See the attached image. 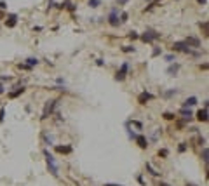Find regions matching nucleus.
<instances>
[{
  "instance_id": "nucleus-1",
  "label": "nucleus",
  "mask_w": 209,
  "mask_h": 186,
  "mask_svg": "<svg viewBox=\"0 0 209 186\" xmlns=\"http://www.w3.org/2000/svg\"><path fill=\"white\" fill-rule=\"evenodd\" d=\"M44 155H46V160H47V165H49V169H51V172H52V176H58L59 174V169H58V165H56V160H54V157L46 150L44 151Z\"/></svg>"
},
{
  "instance_id": "nucleus-2",
  "label": "nucleus",
  "mask_w": 209,
  "mask_h": 186,
  "mask_svg": "<svg viewBox=\"0 0 209 186\" xmlns=\"http://www.w3.org/2000/svg\"><path fill=\"white\" fill-rule=\"evenodd\" d=\"M157 38H160V33L155 31V30H146V31L141 35V40H143V42H146V44L153 42V40H157Z\"/></svg>"
},
{
  "instance_id": "nucleus-3",
  "label": "nucleus",
  "mask_w": 209,
  "mask_h": 186,
  "mask_svg": "<svg viewBox=\"0 0 209 186\" xmlns=\"http://www.w3.org/2000/svg\"><path fill=\"white\" fill-rule=\"evenodd\" d=\"M173 51H174V52H185V54H192L190 47H188L185 42H174V45H173Z\"/></svg>"
},
{
  "instance_id": "nucleus-4",
  "label": "nucleus",
  "mask_w": 209,
  "mask_h": 186,
  "mask_svg": "<svg viewBox=\"0 0 209 186\" xmlns=\"http://www.w3.org/2000/svg\"><path fill=\"white\" fill-rule=\"evenodd\" d=\"M56 105H58V101L56 99H52V101H49L47 105H46V110H44V113H42V118H47L52 111H54V108H56Z\"/></svg>"
},
{
  "instance_id": "nucleus-5",
  "label": "nucleus",
  "mask_w": 209,
  "mask_h": 186,
  "mask_svg": "<svg viewBox=\"0 0 209 186\" xmlns=\"http://www.w3.org/2000/svg\"><path fill=\"white\" fill-rule=\"evenodd\" d=\"M108 23H110L112 26H119V25H120V21H119V11H117V9H113V11L110 12V16H108Z\"/></svg>"
},
{
  "instance_id": "nucleus-6",
  "label": "nucleus",
  "mask_w": 209,
  "mask_h": 186,
  "mask_svg": "<svg viewBox=\"0 0 209 186\" xmlns=\"http://www.w3.org/2000/svg\"><path fill=\"white\" fill-rule=\"evenodd\" d=\"M127 71H129V65H127V63H124V65L120 66V70L117 71V77H115V78H117V80H124V78H125V75H127Z\"/></svg>"
},
{
  "instance_id": "nucleus-7",
  "label": "nucleus",
  "mask_w": 209,
  "mask_h": 186,
  "mask_svg": "<svg viewBox=\"0 0 209 186\" xmlns=\"http://www.w3.org/2000/svg\"><path fill=\"white\" fill-rule=\"evenodd\" d=\"M150 99H153V94L146 92V91L138 96V103H139V105H146V101H150Z\"/></svg>"
},
{
  "instance_id": "nucleus-8",
  "label": "nucleus",
  "mask_w": 209,
  "mask_h": 186,
  "mask_svg": "<svg viewBox=\"0 0 209 186\" xmlns=\"http://www.w3.org/2000/svg\"><path fill=\"white\" fill-rule=\"evenodd\" d=\"M185 44H186L188 47H200V40H199L197 37H188V38L185 40Z\"/></svg>"
},
{
  "instance_id": "nucleus-9",
  "label": "nucleus",
  "mask_w": 209,
  "mask_h": 186,
  "mask_svg": "<svg viewBox=\"0 0 209 186\" xmlns=\"http://www.w3.org/2000/svg\"><path fill=\"white\" fill-rule=\"evenodd\" d=\"M134 139H136V143H138V146H139V148H143V150H145L146 146H148V139H146L145 136H136Z\"/></svg>"
},
{
  "instance_id": "nucleus-10",
  "label": "nucleus",
  "mask_w": 209,
  "mask_h": 186,
  "mask_svg": "<svg viewBox=\"0 0 209 186\" xmlns=\"http://www.w3.org/2000/svg\"><path fill=\"white\" fill-rule=\"evenodd\" d=\"M195 105H197V97L192 96V97H188V99L183 103V108H192V106H195Z\"/></svg>"
},
{
  "instance_id": "nucleus-11",
  "label": "nucleus",
  "mask_w": 209,
  "mask_h": 186,
  "mask_svg": "<svg viewBox=\"0 0 209 186\" xmlns=\"http://www.w3.org/2000/svg\"><path fill=\"white\" fill-rule=\"evenodd\" d=\"M180 113L183 115V118H185V120H192V117H194V113H192V110H190V108H181V110H180Z\"/></svg>"
},
{
  "instance_id": "nucleus-12",
  "label": "nucleus",
  "mask_w": 209,
  "mask_h": 186,
  "mask_svg": "<svg viewBox=\"0 0 209 186\" xmlns=\"http://www.w3.org/2000/svg\"><path fill=\"white\" fill-rule=\"evenodd\" d=\"M197 120H199V122H207V110H199Z\"/></svg>"
},
{
  "instance_id": "nucleus-13",
  "label": "nucleus",
  "mask_w": 209,
  "mask_h": 186,
  "mask_svg": "<svg viewBox=\"0 0 209 186\" xmlns=\"http://www.w3.org/2000/svg\"><path fill=\"white\" fill-rule=\"evenodd\" d=\"M58 153H72V146H56Z\"/></svg>"
},
{
  "instance_id": "nucleus-14",
  "label": "nucleus",
  "mask_w": 209,
  "mask_h": 186,
  "mask_svg": "<svg viewBox=\"0 0 209 186\" xmlns=\"http://www.w3.org/2000/svg\"><path fill=\"white\" fill-rule=\"evenodd\" d=\"M178 70H180V65L176 63V65H171L169 68H167V73H169V75H176V73H178Z\"/></svg>"
},
{
  "instance_id": "nucleus-15",
  "label": "nucleus",
  "mask_w": 209,
  "mask_h": 186,
  "mask_svg": "<svg viewBox=\"0 0 209 186\" xmlns=\"http://www.w3.org/2000/svg\"><path fill=\"white\" fill-rule=\"evenodd\" d=\"M16 19H17V17H16V14H11V16H9V21H7V26H9V28L16 26V23H17Z\"/></svg>"
},
{
  "instance_id": "nucleus-16",
  "label": "nucleus",
  "mask_w": 209,
  "mask_h": 186,
  "mask_svg": "<svg viewBox=\"0 0 209 186\" xmlns=\"http://www.w3.org/2000/svg\"><path fill=\"white\" fill-rule=\"evenodd\" d=\"M146 169H148V171H150V174H153V176H160V172H159L157 169H153V167H152V163H146Z\"/></svg>"
},
{
  "instance_id": "nucleus-17",
  "label": "nucleus",
  "mask_w": 209,
  "mask_h": 186,
  "mask_svg": "<svg viewBox=\"0 0 209 186\" xmlns=\"http://www.w3.org/2000/svg\"><path fill=\"white\" fill-rule=\"evenodd\" d=\"M26 61H28L26 65H28L30 68H31V66H35V65H38V59H37V57H28Z\"/></svg>"
},
{
  "instance_id": "nucleus-18",
  "label": "nucleus",
  "mask_w": 209,
  "mask_h": 186,
  "mask_svg": "<svg viewBox=\"0 0 209 186\" xmlns=\"http://www.w3.org/2000/svg\"><path fill=\"white\" fill-rule=\"evenodd\" d=\"M25 92V89L21 87V89H17V91H14V92H9V97H17L19 94H23Z\"/></svg>"
},
{
  "instance_id": "nucleus-19",
  "label": "nucleus",
  "mask_w": 209,
  "mask_h": 186,
  "mask_svg": "<svg viewBox=\"0 0 209 186\" xmlns=\"http://www.w3.org/2000/svg\"><path fill=\"white\" fill-rule=\"evenodd\" d=\"M207 157H209V150L204 148V150H202V160H204L206 163H207Z\"/></svg>"
},
{
  "instance_id": "nucleus-20",
  "label": "nucleus",
  "mask_w": 209,
  "mask_h": 186,
  "mask_svg": "<svg viewBox=\"0 0 209 186\" xmlns=\"http://www.w3.org/2000/svg\"><path fill=\"white\" fill-rule=\"evenodd\" d=\"M164 118H165V120H174L176 117H174L173 113H169V111H167V113H164Z\"/></svg>"
},
{
  "instance_id": "nucleus-21",
  "label": "nucleus",
  "mask_w": 209,
  "mask_h": 186,
  "mask_svg": "<svg viewBox=\"0 0 209 186\" xmlns=\"http://www.w3.org/2000/svg\"><path fill=\"white\" fill-rule=\"evenodd\" d=\"M127 21V12H122L120 14V23H125Z\"/></svg>"
},
{
  "instance_id": "nucleus-22",
  "label": "nucleus",
  "mask_w": 209,
  "mask_h": 186,
  "mask_svg": "<svg viewBox=\"0 0 209 186\" xmlns=\"http://www.w3.org/2000/svg\"><path fill=\"white\" fill-rule=\"evenodd\" d=\"M89 5L91 7H98L99 5V0H89Z\"/></svg>"
},
{
  "instance_id": "nucleus-23",
  "label": "nucleus",
  "mask_w": 209,
  "mask_h": 186,
  "mask_svg": "<svg viewBox=\"0 0 209 186\" xmlns=\"http://www.w3.org/2000/svg\"><path fill=\"white\" fill-rule=\"evenodd\" d=\"M200 28L204 30V35H207V21H204V25L200 23Z\"/></svg>"
},
{
  "instance_id": "nucleus-24",
  "label": "nucleus",
  "mask_w": 209,
  "mask_h": 186,
  "mask_svg": "<svg viewBox=\"0 0 209 186\" xmlns=\"http://www.w3.org/2000/svg\"><path fill=\"white\" fill-rule=\"evenodd\" d=\"M165 61H169V63H173V61H174V56H173V54H167V56H165Z\"/></svg>"
},
{
  "instance_id": "nucleus-25",
  "label": "nucleus",
  "mask_w": 209,
  "mask_h": 186,
  "mask_svg": "<svg viewBox=\"0 0 209 186\" xmlns=\"http://www.w3.org/2000/svg\"><path fill=\"white\" fill-rule=\"evenodd\" d=\"M122 51H124V52H133V51H134V47H129V45H125Z\"/></svg>"
},
{
  "instance_id": "nucleus-26",
  "label": "nucleus",
  "mask_w": 209,
  "mask_h": 186,
  "mask_svg": "<svg viewBox=\"0 0 209 186\" xmlns=\"http://www.w3.org/2000/svg\"><path fill=\"white\" fill-rule=\"evenodd\" d=\"M4 115H5V110L2 108V110H0V122H2V120H4Z\"/></svg>"
},
{
  "instance_id": "nucleus-27",
  "label": "nucleus",
  "mask_w": 209,
  "mask_h": 186,
  "mask_svg": "<svg viewBox=\"0 0 209 186\" xmlns=\"http://www.w3.org/2000/svg\"><path fill=\"white\" fill-rule=\"evenodd\" d=\"M159 155H162V157H167V150H160V151H159Z\"/></svg>"
},
{
  "instance_id": "nucleus-28",
  "label": "nucleus",
  "mask_w": 209,
  "mask_h": 186,
  "mask_svg": "<svg viewBox=\"0 0 209 186\" xmlns=\"http://www.w3.org/2000/svg\"><path fill=\"white\" fill-rule=\"evenodd\" d=\"M185 150H186V146H185V143H181V144H180V151H185Z\"/></svg>"
},
{
  "instance_id": "nucleus-29",
  "label": "nucleus",
  "mask_w": 209,
  "mask_h": 186,
  "mask_svg": "<svg viewBox=\"0 0 209 186\" xmlns=\"http://www.w3.org/2000/svg\"><path fill=\"white\" fill-rule=\"evenodd\" d=\"M129 37H131V38H138V33H136V31H133V33H131Z\"/></svg>"
},
{
  "instance_id": "nucleus-30",
  "label": "nucleus",
  "mask_w": 209,
  "mask_h": 186,
  "mask_svg": "<svg viewBox=\"0 0 209 186\" xmlns=\"http://www.w3.org/2000/svg\"><path fill=\"white\" fill-rule=\"evenodd\" d=\"M160 54V49H153V56H159Z\"/></svg>"
},
{
  "instance_id": "nucleus-31",
  "label": "nucleus",
  "mask_w": 209,
  "mask_h": 186,
  "mask_svg": "<svg viewBox=\"0 0 209 186\" xmlns=\"http://www.w3.org/2000/svg\"><path fill=\"white\" fill-rule=\"evenodd\" d=\"M117 2H119V4H122V5H124V4H127V0H117Z\"/></svg>"
},
{
  "instance_id": "nucleus-32",
  "label": "nucleus",
  "mask_w": 209,
  "mask_h": 186,
  "mask_svg": "<svg viewBox=\"0 0 209 186\" xmlns=\"http://www.w3.org/2000/svg\"><path fill=\"white\" fill-rule=\"evenodd\" d=\"M197 2H199V4H202V5H206V2H207V0H197Z\"/></svg>"
},
{
  "instance_id": "nucleus-33",
  "label": "nucleus",
  "mask_w": 209,
  "mask_h": 186,
  "mask_svg": "<svg viewBox=\"0 0 209 186\" xmlns=\"http://www.w3.org/2000/svg\"><path fill=\"white\" fill-rule=\"evenodd\" d=\"M104 186H122V184H112V183H110V184H104Z\"/></svg>"
},
{
  "instance_id": "nucleus-34",
  "label": "nucleus",
  "mask_w": 209,
  "mask_h": 186,
  "mask_svg": "<svg viewBox=\"0 0 209 186\" xmlns=\"http://www.w3.org/2000/svg\"><path fill=\"white\" fill-rule=\"evenodd\" d=\"M2 92H4V85H2V84H0V94H2Z\"/></svg>"
},
{
  "instance_id": "nucleus-35",
  "label": "nucleus",
  "mask_w": 209,
  "mask_h": 186,
  "mask_svg": "<svg viewBox=\"0 0 209 186\" xmlns=\"http://www.w3.org/2000/svg\"><path fill=\"white\" fill-rule=\"evenodd\" d=\"M160 186H169V184H167V183H160Z\"/></svg>"
},
{
  "instance_id": "nucleus-36",
  "label": "nucleus",
  "mask_w": 209,
  "mask_h": 186,
  "mask_svg": "<svg viewBox=\"0 0 209 186\" xmlns=\"http://www.w3.org/2000/svg\"><path fill=\"white\" fill-rule=\"evenodd\" d=\"M186 186H195V184H186Z\"/></svg>"
}]
</instances>
